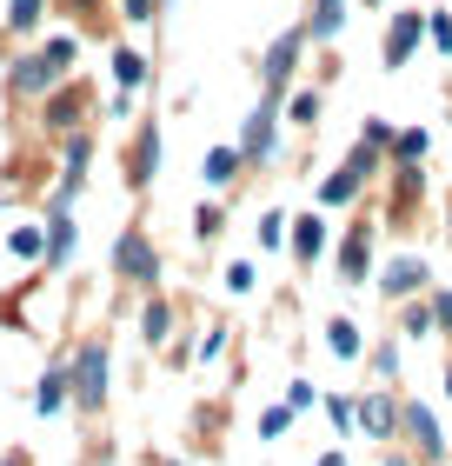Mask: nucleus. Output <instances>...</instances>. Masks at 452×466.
<instances>
[{
	"label": "nucleus",
	"mask_w": 452,
	"mask_h": 466,
	"mask_svg": "<svg viewBox=\"0 0 452 466\" xmlns=\"http://www.w3.org/2000/svg\"><path fill=\"white\" fill-rule=\"evenodd\" d=\"M446 393H452V360H446Z\"/></svg>",
	"instance_id": "nucleus-43"
},
{
	"label": "nucleus",
	"mask_w": 452,
	"mask_h": 466,
	"mask_svg": "<svg viewBox=\"0 0 452 466\" xmlns=\"http://www.w3.org/2000/svg\"><path fill=\"white\" fill-rule=\"evenodd\" d=\"M253 287H260V267H253V260H233V267H226V293H253Z\"/></svg>",
	"instance_id": "nucleus-34"
},
{
	"label": "nucleus",
	"mask_w": 452,
	"mask_h": 466,
	"mask_svg": "<svg viewBox=\"0 0 452 466\" xmlns=\"http://www.w3.org/2000/svg\"><path fill=\"white\" fill-rule=\"evenodd\" d=\"M160 147H166L160 120H140L134 147H126V187H134V194H146V187H154V174H160Z\"/></svg>",
	"instance_id": "nucleus-8"
},
{
	"label": "nucleus",
	"mask_w": 452,
	"mask_h": 466,
	"mask_svg": "<svg viewBox=\"0 0 452 466\" xmlns=\"http://www.w3.org/2000/svg\"><path fill=\"white\" fill-rule=\"evenodd\" d=\"M326 347H333V360H366V333H359L353 313H333L326 320Z\"/></svg>",
	"instance_id": "nucleus-21"
},
{
	"label": "nucleus",
	"mask_w": 452,
	"mask_h": 466,
	"mask_svg": "<svg viewBox=\"0 0 452 466\" xmlns=\"http://www.w3.org/2000/svg\"><path fill=\"white\" fill-rule=\"evenodd\" d=\"M426 154H433V134H426V127H406L393 140V167H426Z\"/></svg>",
	"instance_id": "nucleus-24"
},
{
	"label": "nucleus",
	"mask_w": 452,
	"mask_h": 466,
	"mask_svg": "<svg viewBox=\"0 0 452 466\" xmlns=\"http://www.w3.org/2000/svg\"><path fill=\"white\" fill-rule=\"evenodd\" d=\"M319 114H326V94H319V87H299V94L286 100V120H293V127H319Z\"/></svg>",
	"instance_id": "nucleus-26"
},
{
	"label": "nucleus",
	"mask_w": 452,
	"mask_h": 466,
	"mask_svg": "<svg viewBox=\"0 0 452 466\" xmlns=\"http://www.w3.org/2000/svg\"><path fill=\"white\" fill-rule=\"evenodd\" d=\"M0 466H27V453H20V447H14V453H0Z\"/></svg>",
	"instance_id": "nucleus-41"
},
{
	"label": "nucleus",
	"mask_w": 452,
	"mask_h": 466,
	"mask_svg": "<svg viewBox=\"0 0 452 466\" xmlns=\"http://www.w3.org/2000/svg\"><path fill=\"white\" fill-rule=\"evenodd\" d=\"M74 407V360H54L47 373H40V387H34V413L40 420H60Z\"/></svg>",
	"instance_id": "nucleus-11"
},
{
	"label": "nucleus",
	"mask_w": 452,
	"mask_h": 466,
	"mask_svg": "<svg viewBox=\"0 0 452 466\" xmlns=\"http://www.w3.org/2000/svg\"><path fill=\"white\" fill-rule=\"evenodd\" d=\"M260 247H293V220L286 214H279V207H266V214H260Z\"/></svg>",
	"instance_id": "nucleus-28"
},
{
	"label": "nucleus",
	"mask_w": 452,
	"mask_h": 466,
	"mask_svg": "<svg viewBox=\"0 0 452 466\" xmlns=\"http://www.w3.org/2000/svg\"><path fill=\"white\" fill-rule=\"evenodd\" d=\"M313 40H306V27H286L273 40V47L260 54V94H286L293 87V74H299V54H306Z\"/></svg>",
	"instance_id": "nucleus-6"
},
{
	"label": "nucleus",
	"mask_w": 452,
	"mask_h": 466,
	"mask_svg": "<svg viewBox=\"0 0 452 466\" xmlns=\"http://www.w3.org/2000/svg\"><path fill=\"white\" fill-rule=\"evenodd\" d=\"M419 287H426V260L419 253H393V260L379 267V293L386 300H413Z\"/></svg>",
	"instance_id": "nucleus-15"
},
{
	"label": "nucleus",
	"mask_w": 452,
	"mask_h": 466,
	"mask_svg": "<svg viewBox=\"0 0 452 466\" xmlns=\"http://www.w3.org/2000/svg\"><path fill=\"white\" fill-rule=\"evenodd\" d=\"M326 413H333V433H359V400L333 393V400H326Z\"/></svg>",
	"instance_id": "nucleus-30"
},
{
	"label": "nucleus",
	"mask_w": 452,
	"mask_h": 466,
	"mask_svg": "<svg viewBox=\"0 0 452 466\" xmlns=\"http://www.w3.org/2000/svg\"><path fill=\"white\" fill-rule=\"evenodd\" d=\"M319 466H347V453H319Z\"/></svg>",
	"instance_id": "nucleus-42"
},
{
	"label": "nucleus",
	"mask_w": 452,
	"mask_h": 466,
	"mask_svg": "<svg viewBox=\"0 0 452 466\" xmlns=\"http://www.w3.org/2000/svg\"><path fill=\"white\" fill-rule=\"evenodd\" d=\"M433 313H439V333H452V293H433Z\"/></svg>",
	"instance_id": "nucleus-40"
},
{
	"label": "nucleus",
	"mask_w": 452,
	"mask_h": 466,
	"mask_svg": "<svg viewBox=\"0 0 452 466\" xmlns=\"http://www.w3.org/2000/svg\"><path fill=\"white\" fill-rule=\"evenodd\" d=\"M134 114H140V94H126V87H120L114 100H106V120H134Z\"/></svg>",
	"instance_id": "nucleus-39"
},
{
	"label": "nucleus",
	"mask_w": 452,
	"mask_h": 466,
	"mask_svg": "<svg viewBox=\"0 0 452 466\" xmlns=\"http://www.w3.org/2000/svg\"><path fill=\"white\" fill-rule=\"evenodd\" d=\"M80 247V220H74V200L67 194H47V267H67Z\"/></svg>",
	"instance_id": "nucleus-9"
},
{
	"label": "nucleus",
	"mask_w": 452,
	"mask_h": 466,
	"mask_svg": "<svg viewBox=\"0 0 452 466\" xmlns=\"http://www.w3.org/2000/svg\"><path fill=\"white\" fill-rule=\"evenodd\" d=\"M226 340H233V327H226V320H213V327L200 333V347H193V360H200V367H206V360H220Z\"/></svg>",
	"instance_id": "nucleus-29"
},
{
	"label": "nucleus",
	"mask_w": 452,
	"mask_h": 466,
	"mask_svg": "<svg viewBox=\"0 0 452 466\" xmlns=\"http://www.w3.org/2000/svg\"><path fill=\"white\" fill-rule=\"evenodd\" d=\"M366 7H379V0H366Z\"/></svg>",
	"instance_id": "nucleus-45"
},
{
	"label": "nucleus",
	"mask_w": 452,
	"mask_h": 466,
	"mask_svg": "<svg viewBox=\"0 0 452 466\" xmlns=\"http://www.w3.org/2000/svg\"><path fill=\"white\" fill-rule=\"evenodd\" d=\"M279 120H286V94H260V107L246 114V134H240L246 167H266L279 154Z\"/></svg>",
	"instance_id": "nucleus-4"
},
{
	"label": "nucleus",
	"mask_w": 452,
	"mask_h": 466,
	"mask_svg": "<svg viewBox=\"0 0 452 466\" xmlns=\"http://www.w3.org/2000/svg\"><path fill=\"white\" fill-rule=\"evenodd\" d=\"M419 40H426V14H419V7H399V14H393V27H386V47H379V60L399 74L406 60L419 54Z\"/></svg>",
	"instance_id": "nucleus-10"
},
{
	"label": "nucleus",
	"mask_w": 452,
	"mask_h": 466,
	"mask_svg": "<svg viewBox=\"0 0 452 466\" xmlns=\"http://www.w3.org/2000/svg\"><path fill=\"white\" fill-rule=\"evenodd\" d=\"M114 7H120V20H126V27H146V20H154V14L166 7V0H114Z\"/></svg>",
	"instance_id": "nucleus-31"
},
{
	"label": "nucleus",
	"mask_w": 452,
	"mask_h": 466,
	"mask_svg": "<svg viewBox=\"0 0 452 466\" xmlns=\"http://www.w3.org/2000/svg\"><path fill=\"white\" fill-rule=\"evenodd\" d=\"M193 233H200V240H220L226 233V207H200V214H193Z\"/></svg>",
	"instance_id": "nucleus-33"
},
{
	"label": "nucleus",
	"mask_w": 452,
	"mask_h": 466,
	"mask_svg": "<svg viewBox=\"0 0 452 466\" xmlns=\"http://www.w3.org/2000/svg\"><path fill=\"white\" fill-rule=\"evenodd\" d=\"M373 373L379 380H399V340H379L373 347Z\"/></svg>",
	"instance_id": "nucleus-35"
},
{
	"label": "nucleus",
	"mask_w": 452,
	"mask_h": 466,
	"mask_svg": "<svg viewBox=\"0 0 452 466\" xmlns=\"http://www.w3.org/2000/svg\"><path fill=\"white\" fill-rule=\"evenodd\" d=\"M399 407L406 400H393V393H366L359 400V433L366 440H399Z\"/></svg>",
	"instance_id": "nucleus-16"
},
{
	"label": "nucleus",
	"mask_w": 452,
	"mask_h": 466,
	"mask_svg": "<svg viewBox=\"0 0 452 466\" xmlns=\"http://www.w3.org/2000/svg\"><path fill=\"white\" fill-rule=\"evenodd\" d=\"M359 140H366V147H379V154L393 160V140H399V134H393L386 120H366V127H359Z\"/></svg>",
	"instance_id": "nucleus-36"
},
{
	"label": "nucleus",
	"mask_w": 452,
	"mask_h": 466,
	"mask_svg": "<svg viewBox=\"0 0 452 466\" xmlns=\"http://www.w3.org/2000/svg\"><path fill=\"white\" fill-rule=\"evenodd\" d=\"M359 194H366V174L347 160V167H333V174L319 180V194H313V200H319V207H353Z\"/></svg>",
	"instance_id": "nucleus-18"
},
{
	"label": "nucleus",
	"mask_w": 452,
	"mask_h": 466,
	"mask_svg": "<svg viewBox=\"0 0 452 466\" xmlns=\"http://www.w3.org/2000/svg\"><path fill=\"white\" fill-rule=\"evenodd\" d=\"M40 134H47V140L87 134V87H54L47 107H40Z\"/></svg>",
	"instance_id": "nucleus-7"
},
{
	"label": "nucleus",
	"mask_w": 452,
	"mask_h": 466,
	"mask_svg": "<svg viewBox=\"0 0 452 466\" xmlns=\"http://www.w3.org/2000/svg\"><path fill=\"white\" fill-rule=\"evenodd\" d=\"M366 273H373V220H353L347 240H339V280L366 287Z\"/></svg>",
	"instance_id": "nucleus-13"
},
{
	"label": "nucleus",
	"mask_w": 452,
	"mask_h": 466,
	"mask_svg": "<svg viewBox=\"0 0 452 466\" xmlns=\"http://www.w3.org/2000/svg\"><path fill=\"white\" fill-rule=\"evenodd\" d=\"M146 74H154V67H146V54H140V47H126V40H120V47H114V87L140 94V87H146Z\"/></svg>",
	"instance_id": "nucleus-22"
},
{
	"label": "nucleus",
	"mask_w": 452,
	"mask_h": 466,
	"mask_svg": "<svg viewBox=\"0 0 452 466\" xmlns=\"http://www.w3.org/2000/svg\"><path fill=\"white\" fill-rule=\"evenodd\" d=\"M160 466H180V460H160Z\"/></svg>",
	"instance_id": "nucleus-44"
},
{
	"label": "nucleus",
	"mask_w": 452,
	"mask_h": 466,
	"mask_svg": "<svg viewBox=\"0 0 452 466\" xmlns=\"http://www.w3.org/2000/svg\"><path fill=\"white\" fill-rule=\"evenodd\" d=\"M7 253H14V260H47V220H40V227H14Z\"/></svg>",
	"instance_id": "nucleus-25"
},
{
	"label": "nucleus",
	"mask_w": 452,
	"mask_h": 466,
	"mask_svg": "<svg viewBox=\"0 0 452 466\" xmlns=\"http://www.w3.org/2000/svg\"><path fill=\"white\" fill-rule=\"evenodd\" d=\"M426 333H439L433 300H399V340H426Z\"/></svg>",
	"instance_id": "nucleus-23"
},
{
	"label": "nucleus",
	"mask_w": 452,
	"mask_h": 466,
	"mask_svg": "<svg viewBox=\"0 0 452 466\" xmlns=\"http://www.w3.org/2000/svg\"><path fill=\"white\" fill-rule=\"evenodd\" d=\"M426 40H433L439 54H452V14H426Z\"/></svg>",
	"instance_id": "nucleus-38"
},
{
	"label": "nucleus",
	"mask_w": 452,
	"mask_h": 466,
	"mask_svg": "<svg viewBox=\"0 0 452 466\" xmlns=\"http://www.w3.org/2000/svg\"><path fill=\"white\" fill-rule=\"evenodd\" d=\"M286 407H293V413H306V407H326V393H319L313 380H293V387H286Z\"/></svg>",
	"instance_id": "nucleus-32"
},
{
	"label": "nucleus",
	"mask_w": 452,
	"mask_h": 466,
	"mask_svg": "<svg viewBox=\"0 0 452 466\" xmlns=\"http://www.w3.org/2000/svg\"><path fill=\"white\" fill-rule=\"evenodd\" d=\"M240 174H246V154H240V147H213V154L200 160V180L213 187V194H220V187H233Z\"/></svg>",
	"instance_id": "nucleus-20"
},
{
	"label": "nucleus",
	"mask_w": 452,
	"mask_h": 466,
	"mask_svg": "<svg viewBox=\"0 0 452 466\" xmlns=\"http://www.w3.org/2000/svg\"><path fill=\"white\" fill-rule=\"evenodd\" d=\"M87 174H94V134H67L60 140V187L54 194H80V187H87Z\"/></svg>",
	"instance_id": "nucleus-14"
},
{
	"label": "nucleus",
	"mask_w": 452,
	"mask_h": 466,
	"mask_svg": "<svg viewBox=\"0 0 452 466\" xmlns=\"http://www.w3.org/2000/svg\"><path fill=\"white\" fill-rule=\"evenodd\" d=\"M293 420H299L293 407H266V413H260V440H279V433L293 427Z\"/></svg>",
	"instance_id": "nucleus-37"
},
{
	"label": "nucleus",
	"mask_w": 452,
	"mask_h": 466,
	"mask_svg": "<svg viewBox=\"0 0 452 466\" xmlns=\"http://www.w3.org/2000/svg\"><path fill=\"white\" fill-rule=\"evenodd\" d=\"M106 387H114V353H106V340H87L74 353V407L80 413H100L106 407Z\"/></svg>",
	"instance_id": "nucleus-3"
},
{
	"label": "nucleus",
	"mask_w": 452,
	"mask_h": 466,
	"mask_svg": "<svg viewBox=\"0 0 452 466\" xmlns=\"http://www.w3.org/2000/svg\"><path fill=\"white\" fill-rule=\"evenodd\" d=\"M347 14H353V0H313V14L299 20V27H306V40H313V47H326V40H339V34H347Z\"/></svg>",
	"instance_id": "nucleus-17"
},
{
	"label": "nucleus",
	"mask_w": 452,
	"mask_h": 466,
	"mask_svg": "<svg viewBox=\"0 0 452 466\" xmlns=\"http://www.w3.org/2000/svg\"><path fill=\"white\" fill-rule=\"evenodd\" d=\"M140 340L154 347V353L174 347V307H166L160 293H146V307H140Z\"/></svg>",
	"instance_id": "nucleus-19"
},
{
	"label": "nucleus",
	"mask_w": 452,
	"mask_h": 466,
	"mask_svg": "<svg viewBox=\"0 0 452 466\" xmlns=\"http://www.w3.org/2000/svg\"><path fill=\"white\" fill-rule=\"evenodd\" d=\"M114 280L120 287H146V293L160 287V247H154L146 227H126L114 240Z\"/></svg>",
	"instance_id": "nucleus-2"
},
{
	"label": "nucleus",
	"mask_w": 452,
	"mask_h": 466,
	"mask_svg": "<svg viewBox=\"0 0 452 466\" xmlns=\"http://www.w3.org/2000/svg\"><path fill=\"white\" fill-rule=\"evenodd\" d=\"M399 440H406L413 460H426V466L446 460V427H439V413L426 407V400H406V407H399Z\"/></svg>",
	"instance_id": "nucleus-5"
},
{
	"label": "nucleus",
	"mask_w": 452,
	"mask_h": 466,
	"mask_svg": "<svg viewBox=\"0 0 452 466\" xmlns=\"http://www.w3.org/2000/svg\"><path fill=\"white\" fill-rule=\"evenodd\" d=\"M40 14H47V0H7V34L27 40V34L40 27Z\"/></svg>",
	"instance_id": "nucleus-27"
},
{
	"label": "nucleus",
	"mask_w": 452,
	"mask_h": 466,
	"mask_svg": "<svg viewBox=\"0 0 452 466\" xmlns=\"http://www.w3.org/2000/svg\"><path fill=\"white\" fill-rule=\"evenodd\" d=\"M74 60H80L74 34H54V40H40V47H20L14 67H7V100H47L54 87H67Z\"/></svg>",
	"instance_id": "nucleus-1"
},
{
	"label": "nucleus",
	"mask_w": 452,
	"mask_h": 466,
	"mask_svg": "<svg viewBox=\"0 0 452 466\" xmlns=\"http://www.w3.org/2000/svg\"><path fill=\"white\" fill-rule=\"evenodd\" d=\"M293 260L299 267H313V260H326V253H333V227H326V214H319V207H306V214H299L293 220Z\"/></svg>",
	"instance_id": "nucleus-12"
}]
</instances>
